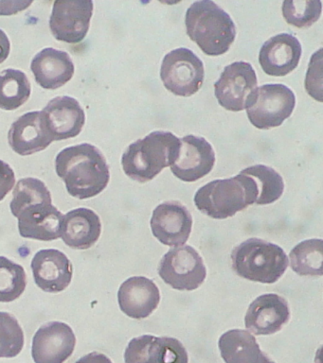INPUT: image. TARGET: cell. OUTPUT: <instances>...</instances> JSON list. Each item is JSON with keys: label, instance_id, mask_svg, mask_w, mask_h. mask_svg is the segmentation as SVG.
Segmentation results:
<instances>
[{"label": "cell", "instance_id": "obj_2", "mask_svg": "<svg viewBox=\"0 0 323 363\" xmlns=\"http://www.w3.org/2000/svg\"><path fill=\"white\" fill-rule=\"evenodd\" d=\"M185 25L190 39L209 56L228 52L236 37L234 20L211 0L192 3L186 11Z\"/></svg>", "mask_w": 323, "mask_h": 363}, {"label": "cell", "instance_id": "obj_24", "mask_svg": "<svg viewBox=\"0 0 323 363\" xmlns=\"http://www.w3.org/2000/svg\"><path fill=\"white\" fill-rule=\"evenodd\" d=\"M218 346L225 363H275L261 350L253 335L242 329H232L224 333Z\"/></svg>", "mask_w": 323, "mask_h": 363}, {"label": "cell", "instance_id": "obj_22", "mask_svg": "<svg viewBox=\"0 0 323 363\" xmlns=\"http://www.w3.org/2000/svg\"><path fill=\"white\" fill-rule=\"evenodd\" d=\"M31 69L42 88L55 90L72 79L75 68L69 54L48 48L33 57Z\"/></svg>", "mask_w": 323, "mask_h": 363}, {"label": "cell", "instance_id": "obj_7", "mask_svg": "<svg viewBox=\"0 0 323 363\" xmlns=\"http://www.w3.org/2000/svg\"><path fill=\"white\" fill-rule=\"evenodd\" d=\"M164 86L175 96H191L202 86V61L191 50L180 48L166 54L160 68Z\"/></svg>", "mask_w": 323, "mask_h": 363}, {"label": "cell", "instance_id": "obj_30", "mask_svg": "<svg viewBox=\"0 0 323 363\" xmlns=\"http://www.w3.org/2000/svg\"><path fill=\"white\" fill-rule=\"evenodd\" d=\"M24 345V333L18 320L12 314L0 311V359L18 356Z\"/></svg>", "mask_w": 323, "mask_h": 363}, {"label": "cell", "instance_id": "obj_12", "mask_svg": "<svg viewBox=\"0 0 323 363\" xmlns=\"http://www.w3.org/2000/svg\"><path fill=\"white\" fill-rule=\"evenodd\" d=\"M76 337L67 323L50 322L36 331L32 356L35 363H64L73 354Z\"/></svg>", "mask_w": 323, "mask_h": 363}, {"label": "cell", "instance_id": "obj_21", "mask_svg": "<svg viewBox=\"0 0 323 363\" xmlns=\"http://www.w3.org/2000/svg\"><path fill=\"white\" fill-rule=\"evenodd\" d=\"M8 141L13 152L28 156L47 149L53 140L45 126L41 112H29L13 122Z\"/></svg>", "mask_w": 323, "mask_h": 363}, {"label": "cell", "instance_id": "obj_20", "mask_svg": "<svg viewBox=\"0 0 323 363\" xmlns=\"http://www.w3.org/2000/svg\"><path fill=\"white\" fill-rule=\"evenodd\" d=\"M18 218L19 234L22 238L52 241L61 238L63 215L53 203H42L22 210Z\"/></svg>", "mask_w": 323, "mask_h": 363}, {"label": "cell", "instance_id": "obj_33", "mask_svg": "<svg viewBox=\"0 0 323 363\" xmlns=\"http://www.w3.org/2000/svg\"><path fill=\"white\" fill-rule=\"evenodd\" d=\"M16 184V175L6 162L0 160V201H4Z\"/></svg>", "mask_w": 323, "mask_h": 363}, {"label": "cell", "instance_id": "obj_5", "mask_svg": "<svg viewBox=\"0 0 323 363\" xmlns=\"http://www.w3.org/2000/svg\"><path fill=\"white\" fill-rule=\"evenodd\" d=\"M232 269L240 277L263 284L277 282L289 265L285 252L276 244L252 238L235 247Z\"/></svg>", "mask_w": 323, "mask_h": 363}, {"label": "cell", "instance_id": "obj_26", "mask_svg": "<svg viewBox=\"0 0 323 363\" xmlns=\"http://www.w3.org/2000/svg\"><path fill=\"white\" fill-rule=\"evenodd\" d=\"M291 269L302 277H322V240H308L297 244L290 252Z\"/></svg>", "mask_w": 323, "mask_h": 363}, {"label": "cell", "instance_id": "obj_28", "mask_svg": "<svg viewBox=\"0 0 323 363\" xmlns=\"http://www.w3.org/2000/svg\"><path fill=\"white\" fill-rule=\"evenodd\" d=\"M42 203H53L52 194L46 184L36 178H24L18 182L10 203L11 211L16 217L31 206Z\"/></svg>", "mask_w": 323, "mask_h": 363}, {"label": "cell", "instance_id": "obj_6", "mask_svg": "<svg viewBox=\"0 0 323 363\" xmlns=\"http://www.w3.org/2000/svg\"><path fill=\"white\" fill-rule=\"evenodd\" d=\"M296 106V96L290 88L280 84H263L248 96L246 113L257 129L279 127L292 115Z\"/></svg>", "mask_w": 323, "mask_h": 363}, {"label": "cell", "instance_id": "obj_15", "mask_svg": "<svg viewBox=\"0 0 323 363\" xmlns=\"http://www.w3.org/2000/svg\"><path fill=\"white\" fill-rule=\"evenodd\" d=\"M45 126L53 141L66 140L80 135L86 115L72 96H56L41 111Z\"/></svg>", "mask_w": 323, "mask_h": 363}, {"label": "cell", "instance_id": "obj_1", "mask_svg": "<svg viewBox=\"0 0 323 363\" xmlns=\"http://www.w3.org/2000/svg\"><path fill=\"white\" fill-rule=\"evenodd\" d=\"M55 170L70 195L79 200L100 194L110 180L109 167L103 153L89 143L66 147L59 152Z\"/></svg>", "mask_w": 323, "mask_h": 363}, {"label": "cell", "instance_id": "obj_9", "mask_svg": "<svg viewBox=\"0 0 323 363\" xmlns=\"http://www.w3.org/2000/svg\"><path fill=\"white\" fill-rule=\"evenodd\" d=\"M93 2L87 0H62L53 4L50 28L58 41L78 44L89 33Z\"/></svg>", "mask_w": 323, "mask_h": 363}, {"label": "cell", "instance_id": "obj_10", "mask_svg": "<svg viewBox=\"0 0 323 363\" xmlns=\"http://www.w3.org/2000/svg\"><path fill=\"white\" fill-rule=\"evenodd\" d=\"M257 84L256 72L249 62H235L228 65L214 84L218 104L231 112L245 110L248 96L256 89Z\"/></svg>", "mask_w": 323, "mask_h": 363}, {"label": "cell", "instance_id": "obj_19", "mask_svg": "<svg viewBox=\"0 0 323 363\" xmlns=\"http://www.w3.org/2000/svg\"><path fill=\"white\" fill-rule=\"evenodd\" d=\"M121 311L133 319H146L157 309L160 292L154 281L144 277H130L118 291Z\"/></svg>", "mask_w": 323, "mask_h": 363}, {"label": "cell", "instance_id": "obj_17", "mask_svg": "<svg viewBox=\"0 0 323 363\" xmlns=\"http://www.w3.org/2000/svg\"><path fill=\"white\" fill-rule=\"evenodd\" d=\"M289 319L290 308L285 298L275 294H263L249 306L245 325L252 333L261 336L277 333Z\"/></svg>", "mask_w": 323, "mask_h": 363}, {"label": "cell", "instance_id": "obj_8", "mask_svg": "<svg viewBox=\"0 0 323 363\" xmlns=\"http://www.w3.org/2000/svg\"><path fill=\"white\" fill-rule=\"evenodd\" d=\"M158 274L167 285L178 291H195L206 279L207 269L192 246L171 249L160 260Z\"/></svg>", "mask_w": 323, "mask_h": 363}, {"label": "cell", "instance_id": "obj_27", "mask_svg": "<svg viewBox=\"0 0 323 363\" xmlns=\"http://www.w3.org/2000/svg\"><path fill=\"white\" fill-rule=\"evenodd\" d=\"M241 173L251 176L256 182L259 190V197L256 203L259 206L275 203L282 197L285 183L282 176L272 167L265 164H255L243 169Z\"/></svg>", "mask_w": 323, "mask_h": 363}, {"label": "cell", "instance_id": "obj_29", "mask_svg": "<svg viewBox=\"0 0 323 363\" xmlns=\"http://www.w3.org/2000/svg\"><path fill=\"white\" fill-rule=\"evenodd\" d=\"M27 286V274L23 267L7 257H0V303L18 299Z\"/></svg>", "mask_w": 323, "mask_h": 363}, {"label": "cell", "instance_id": "obj_18", "mask_svg": "<svg viewBox=\"0 0 323 363\" xmlns=\"http://www.w3.org/2000/svg\"><path fill=\"white\" fill-rule=\"evenodd\" d=\"M302 53V45L296 37L289 33L278 34L261 48L260 65L269 76L285 77L297 68Z\"/></svg>", "mask_w": 323, "mask_h": 363}, {"label": "cell", "instance_id": "obj_14", "mask_svg": "<svg viewBox=\"0 0 323 363\" xmlns=\"http://www.w3.org/2000/svg\"><path fill=\"white\" fill-rule=\"evenodd\" d=\"M192 226L191 213L180 201H166L155 207L151 218L153 235L167 246L183 245Z\"/></svg>", "mask_w": 323, "mask_h": 363}, {"label": "cell", "instance_id": "obj_13", "mask_svg": "<svg viewBox=\"0 0 323 363\" xmlns=\"http://www.w3.org/2000/svg\"><path fill=\"white\" fill-rule=\"evenodd\" d=\"M126 363H188V353L180 340L143 335L130 340L124 353Z\"/></svg>", "mask_w": 323, "mask_h": 363}, {"label": "cell", "instance_id": "obj_23", "mask_svg": "<svg viewBox=\"0 0 323 363\" xmlns=\"http://www.w3.org/2000/svg\"><path fill=\"white\" fill-rule=\"evenodd\" d=\"M100 217L93 210L77 208L63 216L61 223V238L70 248L87 250L100 238Z\"/></svg>", "mask_w": 323, "mask_h": 363}, {"label": "cell", "instance_id": "obj_32", "mask_svg": "<svg viewBox=\"0 0 323 363\" xmlns=\"http://www.w3.org/2000/svg\"><path fill=\"white\" fill-rule=\"evenodd\" d=\"M322 48L312 56L305 79V89L312 98L322 101Z\"/></svg>", "mask_w": 323, "mask_h": 363}, {"label": "cell", "instance_id": "obj_3", "mask_svg": "<svg viewBox=\"0 0 323 363\" xmlns=\"http://www.w3.org/2000/svg\"><path fill=\"white\" fill-rule=\"evenodd\" d=\"M180 139L170 132H153L127 147L121 157L124 172L132 180L146 183L177 159Z\"/></svg>", "mask_w": 323, "mask_h": 363}, {"label": "cell", "instance_id": "obj_34", "mask_svg": "<svg viewBox=\"0 0 323 363\" xmlns=\"http://www.w3.org/2000/svg\"><path fill=\"white\" fill-rule=\"evenodd\" d=\"M11 51V43L7 34L0 28V65L6 61Z\"/></svg>", "mask_w": 323, "mask_h": 363}, {"label": "cell", "instance_id": "obj_11", "mask_svg": "<svg viewBox=\"0 0 323 363\" xmlns=\"http://www.w3.org/2000/svg\"><path fill=\"white\" fill-rule=\"evenodd\" d=\"M214 164L215 152L212 145L204 138L189 135L180 139V153L170 167L175 177L192 183L208 175Z\"/></svg>", "mask_w": 323, "mask_h": 363}, {"label": "cell", "instance_id": "obj_4", "mask_svg": "<svg viewBox=\"0 0 323 363\" xmlns=\"http://www.w3.org/2000/svg\"><path fill=\"white\" fill-rule=\"evenodd\" d=\"M258 197L259 190L253 177L240 172L235 177L209 182L197 190L194 201L203 214L224 220L256 203Z\"/></svg>", "mask_w": 323, "mask_h": 363}, {"label": "cell", "instance_id": "obj_25", "mask_svg": "<svg viewBox=\"0 0 323 363\" xmlns=\"http://www.w3.org/2000/svg\"><path fill=\"white\" fill-rule=\"evenodd\" d=\"M31 93L29 79L22 71L9 68L0 73V109H18L26 104Z\"/></svg>", "mask_w": 323, "mask_h": 363}, {"label": "cell", "instance_id": "obj_35", "mask_svg": "<svg viewBox=\"0 0 323 363\" xmlns=\"http://www.w3.org/2000/svg\"><path fill=\"white\" fill-rule=\"evenodd\" d=\"M76 363H113L111 359L104 354L92 352L81 357Z\"/></svg>", "mask_w": 323, "mask_h": 363}, {"label": "cell", "instance_id": "obj_31", "mask_svg": "<svg viewBox=\"0 0 323 363\" xmlns=\"http://www.w3.org/2000/svg\"><path fill=\"white\" fill-rule=\"evenodd\" d=\"M283 16L286 23L297 28L311 27L322 16L319 0H289L283 3Z\"/></svg>", "mask_w": 323, "mask_h": 363}, {"label": "cell", "instance_id": "obj_16", "mask_svg": "<svg viewBox=\"0 0 323 363\" xmlns=\"http://www.w3.org/2000/svg\"><path fill=\"white\" fill-rule=\"evenodd\" d=\"M33 279L42 291L58 294L72 283L73 267L67 255L58 250H40L32 260Z\"/></svg>", "mask_w": 323, "mask_h": 363}]
</instances>
